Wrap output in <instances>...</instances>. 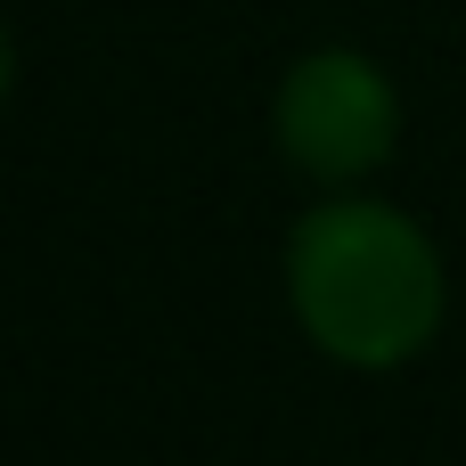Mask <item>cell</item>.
Masks as SVG:
<instances>
[{
	"instance_id": "obj_1",
	"label": "cell",
	"mask_w": 466,
	"mask_h": 466,
	"mask_svg": "<svg viewBox=\"0 0 466 466\" xmlns=\"http://www.w3.org/2000/svg\"><path fill=\"white\" fill-rule=\"evenodd\" d=\"M287 311L295 328L360 377L410 369L451 319L442 246L385 197H328L287 238Z\"/></svg>"
},
{
	"instance_id": "obj_2",
	"label": "cell",
	"mask_w": 466,
	"mask_h": 466,
	"mask_svg": "<svg viewBox=\"0 0 466 466\" xmlns=\"http://www.w3.org/2000/svg\"><path fill=\"white\" fill-rule=\"evenodd\" d=\"M279 156L319 188H360L401 139V90L360 49H303L270 98Z\"/></svg>"
},
{
	"instance_id": "obj_3",
	"label": "cell",
	"mask_w": 466,
	"mask_h": 466,
	"mask_svg": "<svg viewBox=\"0 0 466 466\" xmlns=\"http://www.w3.org/2000/svg\"><path fill=\"white\" fill-rule=\"evenodd\" d=\"M8 82H16V49H8V25H0V106H8Z\"/></svg>"
}]
</instances>
